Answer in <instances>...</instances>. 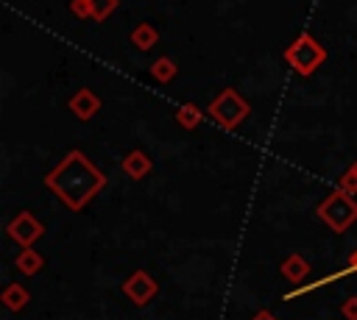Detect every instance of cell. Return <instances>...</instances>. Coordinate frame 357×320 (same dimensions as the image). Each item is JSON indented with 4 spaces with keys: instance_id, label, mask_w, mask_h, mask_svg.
Segmentation results:
<instances>
[{
    "instance_id": "19",
    "label": "cell",
    "mask_w": 357,
    "mask_h": 320,
    "mask_svg": "<svg viewBox=\"0 0 357 320\" xmlns=\"http://www.w3.org/2000/svg\"><path fill=\"white\" fill-rule=\"evenodd\" d=\"M248 320H279V317H276V314H271L268 309H257V312H254Z\"/></svg>"
},
{
    "instance_id": "4",
    "label": "cell",
    "mask_w": 357,
    "mask_h": 320,
    "mask_svg": "<svg viewBox=\"0 0 357 320\" xmlns=\"http://www.w3.org/2000/svg\"><path fill=\"white\" fill-rule=\"evenodd\" d=\"M245 114H248V103H245L234 89H226V92L218 95V97L212 100V106H209V117H212L218 125H223V128H234Z\"/></svg>"
},
{
    "instance_id": "15",
    "label": "cell",
    "mask_w": 357,
    "mask_h": 320,
    "mask_svg": "<svg viewBox=\"0 0 357 320\" xmlns=\"http://www.w3.org/2000/svg\"><path fill=\"white\" fill-rule=\"evenodd\" d=\"M173 72H176V67H173V61H170V58H159V61L153 64V75H156L159 81H170V78H173Z\"/></svg>"
},
{
    "instance_id": "18",
    "label": "cell",
    "mask_w": 357,
    "mask_h": 320,
    "mask_svg": "<svg viewBox=\"0 0 357 320\" xmlns=\"http://www.w3.org/2000/svg\"><path fill=\"white\" fill-rule=\"evenodd\" d=\"M340 314H343L346 320H357V295H351V298H346V301L340 303Z\"/></svg>"
},
{
    "instance_id": "11",
    "label": "cell",
    "mask_w": 357,
    "mask_h": 320,
    "mask_svg": "<svg viewBox=\"0 0 357 320\" xmlns=\"http://www.w3.org/2000/svg\"><path fill=\"white\" fill-rule=\"evenodd\" d=\"M14 267H17L22 275H36V273L45 267V259H42L33 248H22V250L17 253V259H14Z\"/></svg>"
},
{
    "instance_id": "21",
    "label": "cell",
    "mask_w": 357,
    "mask_h": 320,
    "mask_svg": "<svg viewBox=\"0 0 357 320\" xmlns=\"http://www.w3.org/2000/svg\"><path fill=\"white\" fill-rule=\"evenodd\" d=\"M351 170H354V173H357V161H354V164H351Z\"/></svg>"
},
{
    "instance_id": "7",
    "label": "cell",
    "mask_w": 357,
    "mask_h": 320,
    "mask_svg": "<svg viewBox=\"0 0 357 320\" xmlns=\"http://www.w3.org/2000/svg\"><path fill=\"white\" fill-rule=\"evenodd\" d=\"M279 273H282V278H287L290 284H301V281L310 275V262H307L301 253H290V256L279 264Z\"/></svg>"
},
{
    "instance_id": "5",
    "label": "cell",
    "mask_w": 357,
    "mask_h": 320,
    "mask_svg": "<svg viewBox=\"0 0 357 320\" xmlns=\"http://www.w3.org/2000/svg\"><path fill=\"white\" fill-rule=\"evenodd\" d=\"M6 234H8L20 248H33V242L45 234V225L36 220V214L20 211V214L6 225Z\"/></svg>"
},
{
    "instance_id": "3",
    "label": "cell",
    "mask_w": 357,
    "mask_h": 320,
    "mask_svg": "<svg viewBox=\"0 0 357 320\" xmlns=\"http://www.w3.org/2000/svg\"><path fill=\"white\" fill-rule=\"evenodd\" d=\"M324 47L310 36V33H301L287 50H284V61L296 70V72H301V75H310V72H315L318 70V64L324 61Z\"/></svg>"
},
{
    "instance_id": "6",
    "label": "cell",
    "mask_w": 357,
    "mask_h": 320,
    "mask_svg": "<svg viewBox=\"0 0 357 320\" xmlns=\"http://www.w3.org/2000/svg\"><path fill=\"white\" fill-rule=\"evenodd\" d=\"M159 292V284L148 275V270H134L126 281H123V295L134 303V306H148Z\"/></svg>"
},
{
    "instance_id": "20",
    "label": "cell",
    "mask_w": 357,
    "mask_h": 320,
    "mask_svg": "<svg viewBox=\"0 0 357 320\" xmlns=\"http://www.w3.org/2000/svg\"><path fill=\"white\" fill-rule=\"evenodd\" d=\"M349 264H351V267H354V273H357V250L349 256Z\"/></svg>"
},
{
    "instance_id": "10",
    "label": "cell",
    "mask_w": 357,
    "mask_h": 320,
    "mask_svg": "<svg viewBox=\"0 0 357 320\" xmlns=\"http://www.w3.org/2000/svg\"><path fill=\"white\" fill-rule=\"evenodd\" d=\"M0 301L8 312H22L31 303V292L22 284H6V289L0 292Z\"/></svg>"
},
{
    "instance_id": "12",
    "label": "cell",
    "mask_w": 357,
    "mask_h": 320,
    "mask_svg": "<svg viewBox=\"0 0 357 320\" xmlns=\"http://www.w3.org/2000/svg\"><path fill=\"white\" fill-rule=\"evenodd\" d=\"M349 273H354V267H351V264H346L343 270H337V273H329V275H324V278H318V281H312V284H307V287L290 289V292L284 295V301H290V298H298V295H304V292H312V289H321L324 284H329V281H337V278H343V275H349Z\"/></svg>"
},
{
    "instance_id": "16",
    "label": "cell",
    "mask_w": 357,
    "mask_h": 320,
    "mask_svg": "<svg viewBox=\"0 0 357 320\" xmlns=\"http://www.w3.org/2000/svg\"><path fill=\"white\" fill-rule=\"evenodd\" d=\"M89 8H92V17L95 19H103L114 8V0H89Z\"/></svg>"
},
{
    "instance_id": "1",
    "label": "cell",
    "mask_w": 357,
    "mask_h": 320,
    "mask_svg": "<svg viewBox=\"0 0 357 320\" xmlns=\"http://www.w3.org/2000/svg\"><path fill=\"white\" fill-rule=\"evenodd\" d=\"M45 186H47L70 211H81V209L106 186V175H103L81 150H70V153L45 175Z\"/></svg>"
},
{
    "instance_id": "2",
    "label": "cell",
    "mask_w": 357,
    "mask_h": 320,
    "mask_svg": "<svg viewBox=\"0 0 357 320\" xmlns=\"http://www.w3.org/2000/svg\"><path fill=\"white\" fill-rule=\"evenodd\" d=\"M315 214H318V220H324L326 228H332L335 234H343L357 223V198L337 186L332 195H326L318 203Z\"/></svg>"
},
{
    "instance_id": "8",
    "label": "cell",
    "mask_w": 357,
    "mask_h": 320,
    "mask_svg": "<svg viewBox=\"0 0 357 320\" xmlns=\"http://www.w3.org/2000/svg\"><path fill=\"white\" fill-rule=\"evenodd\" d=\"M70 109L75 111V117H78V120H89V117H95V114H98L100 100H98V95H92L89 89H81V92H75V95H73Z\"/></svg>"
},
{
    "instance_id": "17",
    "label": "cell",
    "mask_w": 357,
    "mask_h": 320,
    "mask_svg": "<svg viewBox=\"0 0 357 320\" xmlns=\"http://www.w3.org/2000/svg\"><path fill=\"white\" fill-rule=\"evenodd\" d=\"M340 189H346V192H351V195H357V173L349 167L343 175H340V184H337Z\"/></svg>"
},
{
    "instance_id": "9",
    "label": "cell",
    "mask_w": 357,
    "mask_h": 320,
    "mask_svg": "<svg viewBox=\"0 0 357 320\" xmlns=\"http://www.w3.org/2000/svg\"><path fill=\"white\" fill-rule=\"evenodd\" d=\"M123 173L131 178V181H142L148 173H151V159L142 153V150H131L126 159H123Z\"/></svg>"
},
{
    "instance_id": "13",
    "label": "cell",
    "mask_w": 357,
    "mask_h": 320,
    "mask_svg": "<svg viewBox=\"0 0 357 320\" xmlns=\"http://www.w3.org/2000/svg\"><path fill=\"white\" fill-rule=\"evenodd\" d=\"M201 109L198 106H192V103H187V106H181L178 109V114H176V120H178V125H184V128H195L198 122H201Z\"/></svg>"
},
{
    "instance_id": "14",
    "label": "cell",
    "mask_w": 357,
    "mask_h": 320,
    "mask_svg": "<svg viewBox=\"0 0 357 320\" xmlns=\"http://www.w3.org/2000/svg\"><path fill=\"white\" fill-rule=\"evenodd\" d=\"M134 42H137V47H142V50H148L153 42H156V33H153V28H148V25H142V28H137L134 31V36H131Z\"/></svg>"
}]
</instances>
